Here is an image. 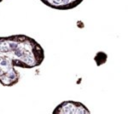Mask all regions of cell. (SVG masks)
<instances>
[{
	"instance_id": "obj_3",
	"label": "cell",
	"mask_w": 128,
	"mask_h": 114,
	"mask_svg": "<svg viewBox=\"0 0 128 114\" xmlns=\"http://www.w3.org/2000/svg\"><path fill=\"white\" fill-rule=\"evenodd\" d=\"M44 5L56 10H70L76 8L84 0H40Z\"/></svg>"
},
{
	"instance_id": "obj_1",
	"label": "cell",
	"mask_w": 128,
	"mask_h": 114,
	"mask_svg": "<svg viewBox=\"0 0 128 114\" xmlns=\"http://www.w3.org/2000/svg\"><path fill=\"white\" fill-rule=\"evenodd\" d=\"M44 58L43 47L32 37L23 34L0 36V84L5 87L16 85L20 80L16 67L36 68Z\"/></svg>"
},
{
	"instance_id": "obj_4",
	"label": "cell",
	"mask_w": 128,
	"mask_h": 114,
	"mask_svg": "<svg viewBox=\"0 0 128 114\" xmlns=\"http://www.w3.org/2000/svg\"><path fill=\"white\" fill-rule=\"evenodd\" d=\"M2 1H3V0H0V3H1V2H2Z\"/></svg>"
},
{
	"instance_id": "obj_2",
	"label": "cell",
	"mask_w": 128,
	"mask_h": 114,
	"mask_svg": "<svg viewBox=\"0 0 128 114\" xmlns=\"http://www.w3.org/2000/svg\"><path fill=\"white\" fill-rule=\"evenodd\" d=\"M90 110L81 102L66 100L58 104L54 110L53 114H89Z\"/></svg>"
}]
</instances>
